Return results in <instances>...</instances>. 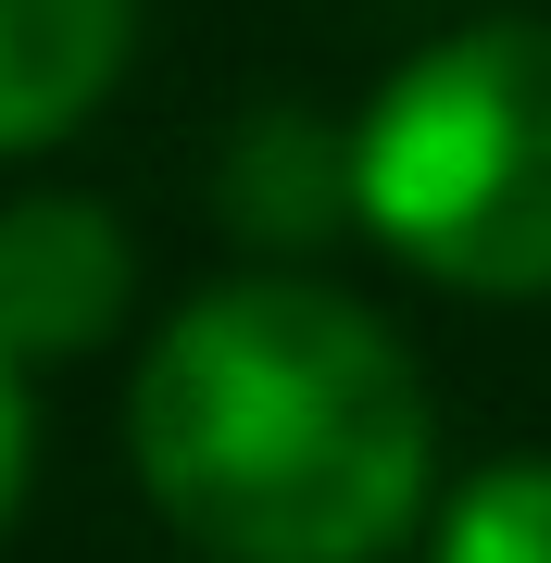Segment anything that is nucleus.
<instances>
[{
	"mask_svg": "<svg viewBox=\"0 0 551 563\" xmlns=\"http://www.w3.org/2000/svg\"><path fill=\"white\" fill-rule=\"evenodd\" d=\"M125 451L213 563H388L439 514V413L414 351L313 276L201 288L125 388Z\"/></svg>",
	"mask_w": 551,
	"mask_h": 563,
	"instance_id": "nucleus-1",
	"label": "nucleus"
},
{
	"mask_svg": "<svg viewBox=\"0 0 551 563\" xmlns=\"http://www.w3.org/2000/svg\"><path fill=\"white\" fill-rule=\"evenodd\" d=\"M351 225L464 301L551 288V13L414 51L351 125Z\"/></svg>",
	"mask_w": 551,
	"mask_h": 563,
	"instance_id": "nucleus-2",
	"label": "nucleus"
},
{
	"mask_svg": "<svg viewBox=\"0 0 551 563\" xmlns=\"http://www.w3.org/2000/svg\"><path fill=\"white\" fill-rule=\"evenodd\" d=\"M139 301V251L101 201H13L0 213V351L13 363H76L101 351Z\"/></svg>",
	"mask_w": 551,
	"mask_h": 563,
	"instance_id": "nucleus-3",
	"label": "nucleus"
},
{
	"mask_svg": "<svg viewBox=\"0 0 551 563\" xmlns=\"http://www.w3.org/2000/svg\"><path fill=\"white\" fill-rule=\"evenodd\" d=\"M125 38H139V0H0V163L101 113Z\"/></svg>",
	"mask_w": 551,
	"mask_h": 563,
	"instance_id": "nucleus-4",
	"label": "nucleus"
},
{
	"mask_svg": "<svg viewBox=\"0 0 551 563\" xmlns=\"http://www.w3.org/2000/svg\"><path fill=\"white\" fill-rule=\"evenodd\" d=\"M225 213L239 239H339L351 225V139H327L313 113H264L225 151Z\"/></svg>",
	"mask_w": 551,
	"mask_h": 563,
	"instance_id": "nucleus-5",
	"label": "nucleus"
},
{
	"mask_svg": "<svg viewBox=\"0 0 551 563\" xmlns=\"http://www.w3.org/2000/svg\"><path fill=\"white\" fill-rule=\"evenodd\" d=\"M427 563H551V463H489L427 514Z\"/></svg>",
	"mask_w": 551,
	"mask_h": 563,
	"instance_id": "nucleus-6",
	"label": "nucleus"
},
{
	"mask_svg": "<svg viewBox=\"0 0 551 563\" xmlns=\"http://www.w3.org/2000/svg\"><path fill=\"white\" fill-rule=\"evenodd\" d=\"M25 463H38V413H25V363L0 351V526L25 501Z\"/></svg>",
	"mask_w": 551,
	"mask_h": 563,
	"instance_id": "nucleus-7",
	"label": "nucleus"
}]
</instances>
